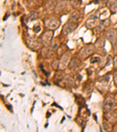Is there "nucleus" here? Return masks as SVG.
<instances>
[{
	"instance_id": "nucleus-12",
	"label": "nucleus",
	"mask_w": 117,
	"mask_h": 132,
	"mask_svg": "<svg viewBox=\"0 0 117 132\" xmlns=\"http://www.w3.org/2000/svg\"><path fill=\"white\" fill-rule=\"evenodd\" d=\"M80 64V62L77 58H74L69 63V68L70 69H74L77 68L78 65Z\"/></svg>"
},
{
	"instance_id": "nucleus-16",
	"label": "nucleus",
	"mask_w": 117,
	"mask_h": 132,
	"mask_svg": "<svg viewBox=\"0 0 117 132\" xmlns=\"http://www.w3.org/2000/svg\"><path fill=\"white\" fill-rule=\"evenodd\" d=\"M70 4H71L72 7L74 8H77L80 5L79 0H71Z\"/></svg>"
},
{
	"instance_id": "nucleus-7",
	"label": "nucleus",
	"mask_w": 117,
	"mask_h": 132,
	"mask_svg": "<svg viewBox=\"0 0 117 132\" xmlns=\"http://www.w3.org/2000/svg\"><path fill=\"white\" fill-rule=\"evenodd\" d=\"M26 44L29 48L35 51L38 50L40 46L39 42L38 40L33 39V38H28L26 40Z\"/></svg>"
},
{
	"instance_id": "nucleus-6",
	"label": "nucleus",
	"mask_w": 117,
	"mask_h": 132,
	"mask_svg": "<svg viewBox=\"0 0 117 132\" xmlns=\"http://www.w3.org/2000/svg\"><path fill=\"white\" fill-rule=\"evenodd\" d=\"M115 104V101L113 97L111 96L108 97L106 99L104 105V109L106 112H110L113 109Z\"/></svg>"
},
{
	"instance_id": "nucleus-13",
	"label": "nucleus",
	"mask_w": 117,
	"mask_h": 132,
	"mask_svg": "<svg viewBox=\"0 0 117 132\" xmlns=\"http://www.w3.org/2000/svg\"><path fill=\"white\" fill-rule=\"evenodd\" d=\"M104 45H105V41H104V39L103 38H100V39H98L94 45L95 48L99 49V50L103 48L104 47Z\"/></svg>"
},
{
	"instance_id": "nucleus-14",
	"label": "nucleus",
	"mask_w": 117,
	"mask_h": 132,
	"mask_svg": "<svg viewBox=\"0 0 117 132\" xmlns=\"http://www.w3.org/2000/svg\"><path fill=\"white\" fill-rule=\"evenodd\" d=\"M79 16H80L79 12L78 11L74 12L73 13L71 14V15L70 16L69 21H70V22H75L76 21H77L78 20V19L79 18Z\"/></svg>"
},
{
	"instance_id": "nucleus-17",
	"label": "nucleus",
	"mask_w": 117,
	"mask_h": 132,
	"mask_svg": "<svg viewBox=\"0 0 117 132\" xmlns=\"http://www.w3.org/2000/svg\"><path fill=\"white\" fill-rule=\"evenodd\" d=\"M111 11L113 12H117V1H115L114 3L112 4L110 7Z\"/></svg>"
},
{
	"instance_id": "nucleus-19",
	"label": "nucleus",
	"mask_w": 117,
	"mask_h": 132,
	"mask_svg": "<svg viewBox=\"0 0 117 132\" xmlns=\"http://www.w3.org/2000/svg\"><path fill=\"white\" fill-rule=\"evenodd\" d=\"M114 84L117 86V73H115L114 75Z\"/></svg>"
},
{
	"instance_id": "nucleus-4",
	"label": "nucleus",
	"mask_w": 117,
	"mask_h": 132,
	"mask_svg": "<svg viewBox=\"0 0 117 132\" xmlns=\"http://www.w3.org/2000/svg\"><path fill=\"white\" fill-rule=\"evenodd\" d=\"M77 27V25L75 22L69 21L63 26L62 29V33L64 35H67L75 30Z\"/></svg>"
},
{
	"instance_id": "nucleus-3",
	"label": "nucleus",
	"mask_w": 117,
	"mask_h": 132,
	"mask_svg": "<svg viewBox=\"0 0 117 132\" xmlns=\"http://www.w3.org/2000/svg\"><path fill=\"white\" fill-rule=\"evenodd\" d=\"M95 49V46L93 45H89L83 48L79 52V56L82 58H86L88 57L94 52Z\"/></svg>"
},
{
	"instance_id": "nucleus-2",
	"label": "nucleus",
	"mask_w": 117,
	"mask_h": 132,
	"mask_svg": "<svg viewBox=\"0 0 117 132\" xmlns=\"http://www.w3.org/2000/svg\"><path fill=\"white\" fill-rule=\"evenodd\" d=\"M53 35V30H50V29L45 31L43 34H42L41 38L42 41L46 46H49L50 44H51V43H52Z\"/></svg>"
},
{
	"instance_id": "nucleus-10",
	"label": "nucleus",
	"mask_w": 117,
	"mask_h": 132,
	"mask_svg": "<svg viewBox=\"0 0 117 132\" xmlns=\"http://www.w3.org/2000/svg\"><path fill=\"white\" fill-rule=\"evenodd\" d=\"M66 3V0H59L56 4V7L55 8V12L56 13H59L62 11L64 8L65 7Z\"/></svg>"
},
{
	"instance_id": "nucleus-8",
	"label": "nucleus",
	"mask_w": 117,
	"mask_h": 132,
	"mask_svg": "<svg viewBox=\"0 0 117 132\" xmlns=\"http://www.w3.org/2000/svg\"><path fill=\"white\" fill-rule=\"evenodd\" d=\"M100 25V20L97 17L89 18L86 21V27L88 29H93L97 27Z\"/></svg>"
},
{
	"instance_id": "nucleus-1",
	"label": "nucleus",
	"mask_w": 117,
	"mask_h": 132,
	"mask_svg": "<svg viewBox=\"0 0 117 132\" xmlns=\"http://www.w3.org/2000/svg\"><path fill=\"white\" fill-rule=\"evenodd\" d=\"M71 53L70 52H66L62 55V56L60 59L59 62L58 68L60 69H64L69 66L70 59H71Z\"/></svg>"
},
{
	"instance_id": "nucleus-9",
	"label": "nucleus",
	"mask_w": 117,
	"mask_h": 132,
	"mask_svg": "<svg viewBox=\"0 0 117 132\" xmlns=\"http://www.w3.org/2000/svg\"><path fill=\"white\" fill-rule=\"evenodd\" d=\"M60 24V22L59 20L57 19H53V20L49 21V22L48 23L47 27L50 30H54L57 29L59 27Z\"/></svg>"
},
{
	"instance_id": "nucleus-18",
	"label": "nucleus",
	"mask_w": 117,
	"mask_h": 132,
	"mask_svg": "<svg viewBox=\"0 0 117 132\" xmlns=\"http://www.w3.org/2000/svg\"><path fill=\"white\" fill-rule=\"evenodd\" d=\"M113 64L115 69H117V55H115L113 59Z\"/></svg>"
},
{
	"instance_id": "nucleus-15",
	"label": "nucleus",
	"mask_w": 117,
	"mask_h": 132,
	"mask_svg": "<svg viewBox=\"0 0 117 132\" xmlns=\"http://www.w3.org/2000/svg\"><path fill=\"white\" fill-rule=\"evenodd\" d=\"M59 41L57 39H53L52 41V43H51V48L52 50H56V49L58 47L59 45Z\"/></svg>"
},
{
	"instance_id": "nucleus-5",
	"label": "nucleus",
	"mask_w": 117,
	"mask_h": 132,
	"mask_svg": "<svg viewBox=\"0 0 117 132\" xmlns=\"http://www.w3.org/2000/svg\"><path fill=\"white\" fill-rule=\"evenodd\" d=\"M106 38L112 45L117 43V31L116 29L111 28L106 34Z\"/></svg>"
},
{
	"instance_id": "nucleus-11",
	"label": "nucleus",
	"mask_w": 117,
	"mask_h": 132,
	"mask_svg": "<svg viewBox=\"0 0 117 132\" xmlns=\"http://www.w3.org/2000/svg\"><path fill=\"white\" fill-rule=\"evenodd\" d=\"M56 4L57 3L56 0H48L45 4V7L47 10H52L53 8L55 10V7H56Z\"/></svg>"
},
{
	"instance_id": "nucleus-20",
	"label": "nucleus",
	"mask_w": 117,
	"mask_h": 132,
	"mask_svg": "<svg viewBox=\"0 0 117 132\" xmlns=\"http://www.w3.org/2000/svg\"><path fill=\"white\" fill-rule=\"evenodd\" d=\"M116 49H117V43L116 44Z\"/></svg>"
}]
</instances>
